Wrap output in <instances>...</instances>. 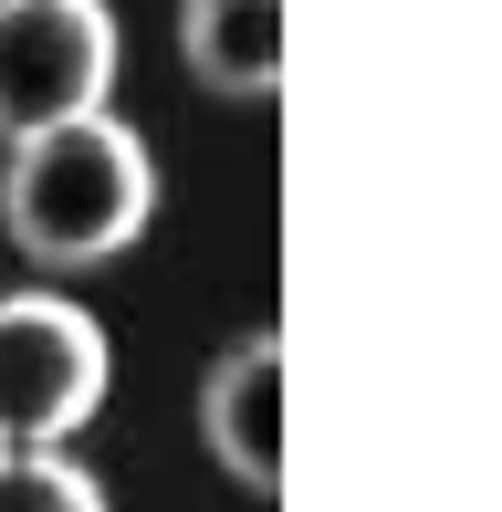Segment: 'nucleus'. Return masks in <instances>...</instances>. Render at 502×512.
Wrapping results in <instances>:
<instances>
[{
  "instance_id": "nucleus-1",
  "label": "nucleus",
  "mask_w": 502,
  "mask_h": 512,
  "mask_svg": "<svg viewBox=\"0 0 502 512\" xmlns=\"http://www.w3.org/2000/svg\"><path fill=\"white\" fill-rule=\"evenodd\" d=\"M147 220H157V168H147V136L116 126V115H74V126L11 147L0 230H11L32 262L95 272V262H116Z\"/></svg>"
},
{
  "instance_id": "nucleus-4",
  "label": "nucleus",
  "mask_w": 502,
  "mask_h": 512,
  "mask_svg": "<svg viewBox=\"0 0 502 512\" xmlns=\"http://www.w3.org/2000/svg\"><path fill=\"white\" fill-rule=\"evenodd\" d=\"M199 429H210L220 471L241 481V492H283V335H241L231 356L210 366V387H199Z\"/></svg>"
},
{
  "instance_id": "nucleus-6",
  "label": "nucleus",
  "mask_w": 502,
  "mask_h": 512,
  "mask_svg": "<svg viewBox=\"0 0 502 512\" xmlns=\"http://www.w3.org/2000/svg\"><path fill=\"white\" fill-rule=\"evenodd\" d=\"M0 512H105V481L63 450H0Z\"/></svg>"
},
{
  "instance_id": "nucleus-5",
  "label": "nucleus",
  "mask_w": 502,
  "mask_h": 512,
  "mask_svg": "<svg viewBox=\"0 0 502 512\" xmlns=\"http://www.w3.org/2000/svg\"><path fill=\"white\" fill-rule=\"evenodd\" d=\"M189 74L231 105L283 95V0H189Z\"/></svg>"
},
{
  "instance_id": "nucleus-3",
  "label": "nucleus",
  "mask_w": 502,
  "mask_h": 512,
  "mask_svg": "<svg viewBox=\"0 0 502 512\" xmlns=\"http://www.w3.org/2000/svg\"><path fill=\"white\" fill-rule=\"evenodd\" d=\"M116 11L105 0H0V147L105 115Z\"/></svg>"
},
{
  "instance_id": "nucleus-2",
  "label": "nucleus",
  "mask_w": 502,
  "mask_h": 512,
  "mask_svg": "<svg viewBox=\"0 0 502 512\" xmlns=\"http://www.w3.org/2000/svg\"><path fill=\"white\" fill-rule=\"evenodd\" d=\"M105 324L63 293H0V450H63L105 408Z\"/></svg>"
}]
</instances>
